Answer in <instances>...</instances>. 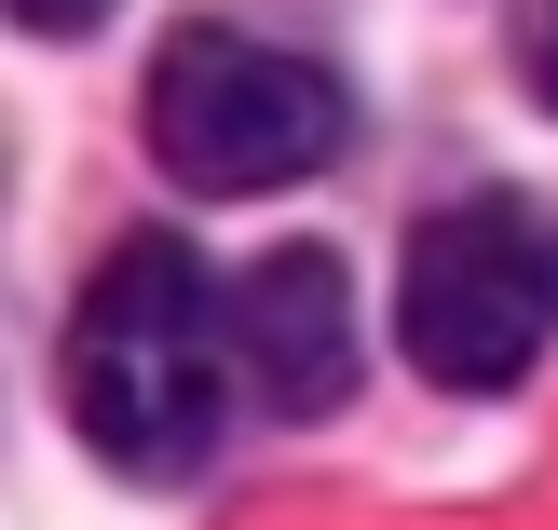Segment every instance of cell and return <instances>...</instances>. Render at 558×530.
Returning a JSON list of instances; mask_svg holds the SVG:
<instances>
[{
    "instance_id": "1",
    "label": "cell",
    "mask_w": 558,
    "mask_h": 530,
    "mask_svg": "<svg viewBox=\"0 0 558 530\" xmlns=\"http://www.w3.org/2000/svg\"><path fill=\"white\" fill-rule=\"evenodd\" d=\"M218 368H232V313L205 299L191 245L178 232L109 245V272L69 313V422L123 477H191L218 449Z\"/></svg>"
},
{
    "instance_id": "2",
    "label": "cell",
    "mask_w": 558,
    "mask_h": 530,
    "mask_svg": "<svg viewBox=\"0 0 558 530\" xmlns=\"http://www.w3.org/2000/svg\"><path fill=\"white\" fill-rule=\"evenodd\" d=\"M341 150H354V96L314 54L259 41V27H178L150 54V163L178 190H205V205L287 190Z\"/></svg>"
},
{
    "instance_id": "3",
    "label": "cell",
    "mask_w": 558,
    "mask_h": 530,
    "mask_svg": "<svg viewBox=\"0 0 558 530\" xmlns=\"http://www.w3.org/2000/svg\"><path fill=\"white\" fill-rule=\"evenodd\" d=\"M545 313H558V232L518 205V190H463L450 218L409 232L396 341H409L423 381H450V395H505V381H532Z\"/></svg>"
},
{
    "instance_id": "4",
    "label": "cell",
    "mask_w": 558,
    "mask_h": 530,
    "mask_svg": "<svg viewBox=\"0 0 558 530\" xmlns=\"http://www.w3.org/2000/svg\"><path fill=\"white\" fill-rule=\"evenodd\" d=\"M232 368L259 381V408H287V422H314V408L354 395V286H341L327 245H272L232 286Z\"/></svg>"
},
{
    "instance_id": "5",
    "label": "cell",
    "mask_w": 558,
    "mask_h": 530,
    "mask_svg": "<svg viewBox=\"0 0 558 530\" xmlns=\"http://www.w3.org/2000/svg\"><path fill=\"white\" fill-rule=\"evenodd\" d=\"M518 82L558 109V0H532V27H518Z\"/></svg>"
},
{
    "instance_id": "6",
    "label": "cell",
    "mask_w": 558,
    "mask_h": 530,
    "mask_svg": "<svg viewBox=\"0 0 558 530\" xmlns=\"http://www.w3.org/2000/svg\"><path fill=\"white\" fill-rule=\"evenodd\" d=\"M14 14H27V27H41V41H69V27H96V14H109V0H14Z\"/></svg>"
}]
</instances>
